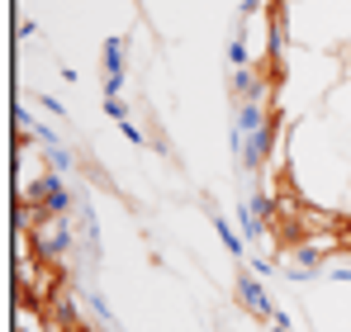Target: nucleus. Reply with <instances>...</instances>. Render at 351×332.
Masks as SVG:
<instances>
[{"label":"nucleus","instance_id":"1","mask_svg":"<svg viewBox=\"0 0 351 332\" xmlns=\"http://www.w3.org/2000/svg\"><path fill=\"white\" fill-rule=\"evenodd\" d=\"M24 237H29V252L38 261L66 271V252H71V223H66V214H43V223L34 233H24Z\"/></svg>","mask_w":351,"mask_h":332},{"label":"nucleus","instance_id":"2","mask_svg":"<svg viewBox=\"0 0 351 332\" xmlns=\"http://www.w3.org/2000/svg\"><path fill=\"white\" fill-rule=\"evenodd\" d=\"M266 91H271V71H261V67H237L233 71L237 105H266Z\"/></svg>","mask_w":351,"mask_h":332},{"label":"nucleus","instance_id":"3","mask_svg":"<svg viewBox=\"0 0 351 332\" xmlns=\"http://www.w3.org/2000/svg\"><path fill=\"white\" fill-rule=\"evenodd\" d=\"M237 299L247 304V313H252V318H276V309H271V299H266L261 280H252L247 271H242V280H237Z\"/></svg>","mask_w":351,"mask_h":332},{"label":"nucleus","instance_id":"4","mask_svg":"<svg viewBox=\"0 0 351 332\" xmlns=\"http://www.w3.org/2000/svg\"><path fill=\"white\" fill-rule=\"evenodd\" d=\"M214 228H219V237L228 242V252H242V242H237V233H233V228H228V223H223V219L214 223Z\"/></svg>","mask_w":351,"mask_h":332},{"label":"nucleus","instance_id":"5","mask_svg":"<svg viewBox=\"0 0 351 332\" xmlns=\"http://www.w3.org/2000/svg\"><path fill=\"white\" fill-rule=\"evenodd\" d=\"M105 114H110V119H119V123H128V110H123V100H105Z\"/></svg>","mask_w":351,"mask_h":332},{"label":"nucleus","instance_id":"6","mask_svg":"<svg viewBox=\"0 0 351 332\" xmlns=\"http://www.w3.org/2000/svg\"><path fill=\"white\" fill-rule=\"evenodd\" d=\"M81 332H105V328H90V323H86V328H81Z\"/></svg>","mask_w":351,"mask_h":332}]
</instances>
